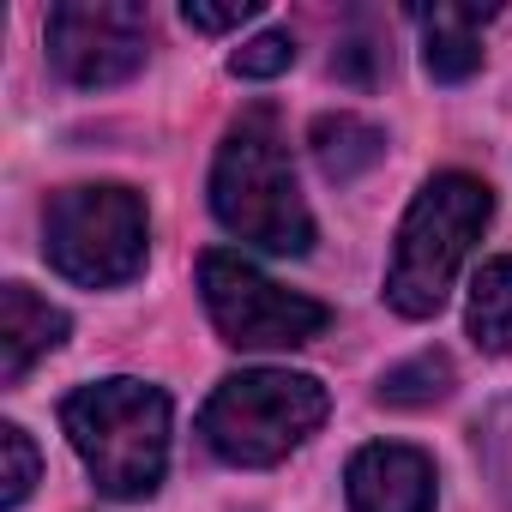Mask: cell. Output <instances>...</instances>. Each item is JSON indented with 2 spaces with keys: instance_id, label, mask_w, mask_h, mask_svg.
<instances>
[{
  "instance_id": "6da1fadb",
  "label": "cell",
  "mask_w": 512,
  "mask_h": 512,
  "mask_svg": "<svg viewBox=\"0 0 512 512\" xmlns=\"http://www.w3.org/2000/svg\"><path fill=\"white\" fill-rule=\"evenodd\" d=\"M211 211L229 235L266 247V253H308L314 247V217L296 193L290 145H284L272 103L241 109V121L223 133L217 163H211Z\"/></svg>"
},
{
  "instance_id": "7a4b0ae2",
  "label": "cell",
  "mask_w": 512,
  "mask_h": 512,
  "mask_svg": "<svg viewBox=\"0 0 512 512\" xmlns=\"http://www.w3.org/2000/svg\"><path fill=\"white\" fill-rule=\"evenodd\" d=\"M61 428L109 500H145L169 464V398L145 380H97L61 404Z\"/></svg>"
},
{
  "instance_id": "3957f363",
  "label": "cell",
  "mask_w": 512,
  "mask_h": 512,
  "mask_svg": "<svg viewBox=\"0 0 512 512\" xmlns=\"http://www.w3.org/2000/svg\"><path fill=\"white\" fill-rule=\"evenodd\" d=\"M488 211H494L488 181L458 175V169L434 175L410 199V211L398 223V247H392V272H386V302L404 320L440 314V302H446V290H452V278L464 266L470 241L482 235Z\"/></svg>"
},
{
  "instance_id": "277c9868",
  "label": "cell",
  "mask_w": 512,
  "mask_h": 512,
  "mask_svg": "<svg viewBox=\"0 0 512 512\" xmlns=\"http://www.w3.org/2000/svg\"><path fill=\"white\" fill-rule=\"evenodd\" d=\"M326 422V386L290 368H241L217 380L199 410V434L223 464H278Z\"/></svg>"
},
{
  "instance_id": "5b68a950",
  "label": "cell",
  "mask_w": 512,
  "mask_h": 512,
  "mask_svg": "<svg viewBox=\"0 0 512 512\" xmlns=\"http://www.w3.org/2000/svg\"><path fill=\"white\" fill-rule=\"evenodd\" d=\"M145 241H151V223H145V199L133 187H67L49 199L43 211V253L49 266L85 290H109V284H127L139 278L145 266Z\"/></svg>"
},
{
  "instance_id": "8992f818",
  "label": "cell",
  "mask_w": 512,
  "mask_h": 512,
  "mask_svg": "<svg viewBox=\"0 0 512 512\" xmlns=\"http://www.w3.org/2000/svg\"><path fill=\"white\" fill-rule=\"evenodd\" d=\"M199 296H205L211 326L235 350H296L332 326L326 302L272 284L266 272L235 260V253H205L199 260Z\"/></svg>"
},
{
  "instance_id": "52a82bcc",
  "label": "cell",
  "mask_w": 512,
  "mask_h": 512,
  "mask_svg": "<svg viewBox=\"0 0 512 512\" xmlns=\"http://www.w3.org/2000/svg\"><path fill=\"white\" fill-rule=\"evenodd\" d=\"M151 13L133 0H67L49 13V61L67 85L103 91L145 67Z\"/></svg>"
},
{
  "instance_id": "ba28073f",
  "label": "cell",
  "mask_w": 512,
  "mask_h": 512,
  "mask_svg": "<svg viewBox=\"0 0 512 512\" xmlns=\"http://www.w3.org/2000/svg\"><path fill=\"white\" fill-rule=\"evenodd\" d=\"M350 512H434V464L416 446L374 440L350 458Z\"/></svg>"
},
{
  "instance_id": "9c48e42d",
  "label": "cell",
  "mask_w": 512,
  "mask_h": 512,
  "mask_svg": "<svg viewBox=\"0 0 512 512\" xmlns=\"http://www.w3.org/2000/svg\"><path fill=\"white\" fill-rule=\"evenodd\" d=\"M67 344V314L55 302H43L31 284H7L0 290V380L19 386L31 374L37 356Z\"/></svg>"
},
{
  "instance_id": "30bf717a",
  "label": "cell",
  "mask_w": 512,
  "mask_h": 512,
  "mask_svg": "<svg viewBox=\"0 0 512 512\" xmlns=\"http://www.w3.org/2000/svg\"><path fill=\"white\" fill-rule=\"evenodd\" d=\"M500 7H416V31H422V67L446 85L470 79L482 67V25Z\"/></svg>"
},
{
  "instance_id": "8fae6325",
  "label": "cell",
  "mask_w": 512,
  "mask_h": 512,
  "mask_svg": "<svg viewBox=\"0 0 512 512\" xmlns=\"http://www.w3.org/2000/svg\"><path fill=\"white\" fill-rule=\"evenodd\" d=\"M476 350L488 356H506L512 350V253L506 260H488L470 284V314H464Z\"/></svg>"
},
{
  "instance_id": "7c38bea8",
  "label": "cell",
  "mask_w": 512,
  "mask_h": 512,
  "mask_svg": "<svg viewBox=\"0 0 512 512\" xmlns=\"http://www.w3.org/2000/svg\"><path fill=\"white\" fill-rule=\"evenodd\" d=\"M380 127L356 121V115H320L314 121V157L326 169V181H356L368 163H380Z\"/></svg>"
},
{
  "instance_id": "4fadbf2b",
  "label": "cell",
  "mask_w": 512,
  "mask_h": 512,
  "mask_svg": "<svg viewBox=\"0 0 512 512\" xmlns=\"http://www.w3.org/2000/svg\"><path fill=\"white\" fill-rule=\"evenodd\" d=\"M446 392H452V362H446L440 350H422L416 362L392 368V374H386V386H380V398H386V404H398V410L434 404V398H446Z\"/></svg>"
},
{
  "instance_id": "5bb4252c",
  "label": "cell",
  "mask_w": 512,
  "mask_h": 512,
  "mask_svg": "<svg viewBox=\"0 0 512 512\" xmlns=\"http://www.w3.org/2000/svg\"><path fill=\"white\" fill-rule=\"evenodd\" d=\"M0 458H7V476H0V482H7V488H0V506H25V494L37 488V446H31V434L19 428V422H7V428H0Z\"/></svg>"
},
{
  "instance_id": "9a60e30c",
  "label": "cell",
  "mask_w": 512,
  "mask_h": 512,
  "mask_svg": "<svg viewBox=\"0 0 512 512\" xmlns=\"http://www.w3.org/2000/svg\"><path fill=\"white\" fill-rule=\"evenodd\" d=\"M296 67V37L290 31H266V37H253L247 49L229 55V73L235 79H278Z\"/></svg>"
},
{
  "instance_id": "2e32d148",
  "label": "cell",
  "mask_w": 512,
  "mask_h": 512,
  "mask_svg": "<svg viewBox=\"0 0 512 512\" xmlns=\"http://www.w3.org/2000/svg\"><path fill=\"white\" fill-rule=\"evenodd\" d=\"M181 19H187L193 31H235V25H247V19H260V0H229V7H199V0H187Z\"/></svg>"
}]
</instances>
